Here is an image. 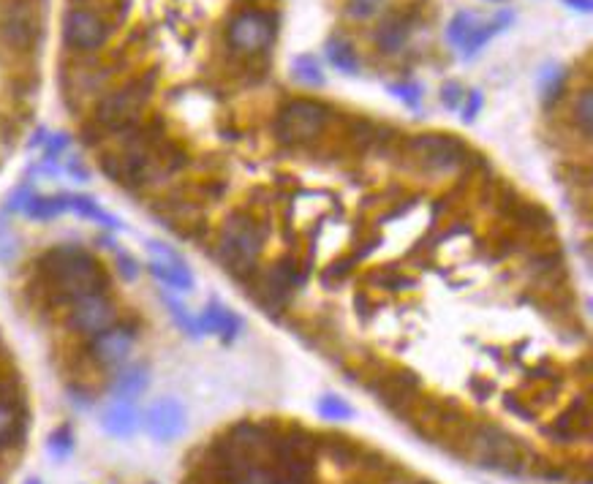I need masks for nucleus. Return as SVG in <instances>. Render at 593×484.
Wrapping results in <instances>:
<instances>
[{"mask_svg":"<svg viewBox=\"0 0 593 484\" xmlns=\"http://www.w3.org/2000/svg\"><path fill=\"white\" fill-rule=\"evenodd\" d=\"M232 484H278V474L273 468H262V466H248Z\"/></svg>","mask_w":593,"mask_h":484,"instance_id":"nucleus-26","label":"nucleus"},{"mask_svg":"<svg viewBox=\"0 0 593 484\" xmlns=\"http://www.w3.org/2000/svg\"><path fill=\"white\" fill-rule=\"evenodd\" d=\"M569 5H575V8H580V11H591V3L593 0H567Z\"/></svg>","mask_w":593,"mask_h":484,"instance_id":"nucleus-35","label":"nucleus"},{"mask_svg":"<svg viewBox=\"0 0 593 484\" xmlns=\"http://www.w3.org/2000/svg\"><path fill=\"white\" fill-rule=\"evenodd\" d=\"M49 280L60 289L66 300H79L85 294H99L104 289L101 267L82 247H55L44 258Z\"/></svg>","mask_w":593,"mask_h":484,"instance_id":"nucleus-1","label":"nucleus"},{"mask_svg":"<svg viewBox=\"0 0 593 484\" xmlns=\"http://www.w3.org/2000/svg\"><path fill=\"white\" fill-rule=\"evenodd\" d=\"M392 93H395L401 101H406L409 107H417L420 99H422V88H420V85H395Z\"/></svg>","mask_w":593,"mask_h":484,"instance_id":"nucleus-29","label":"nucleus"},{"mask_svg":"<svg viewBox=\"0 0 593 484\" xmlns=\"http://www.w3.org/2000/svg\"><path fill=\"white\" fill-rule=\"evenodd\" d=\"M318 414H321L324 419H351V416H354L351 405H349L346 400L335 397V395H324V397L318 400Z\"/></svg>","mask_w":593,"mask_h":484,"instance_id":"nucleus-24","label":"nucleus"},{"mask_svg":"<svg viewBox=\"0 0 593 484\" xmlns=\"http://www.w3.org/2000/svg\"><path fill=\"white\" fill-rule=\"evenodd\" d=\"M376 5H379V0H354L351 14H354V16H368V14L376 11Z\"/></svg>","mask_w":593,"mask_h":484,"instance_id":"nucleus-31","label":"nucleus"},{"mask_svg":"<svg viewBox=\"0 0 593 484\" xmlns=\"http://www.w3.org/2000/svg\"><path fill=\"white\" fill-rule=\"evenodd\" d=\"M591 90H583L580 99H577V107H575V121L580 122V128H583L586 136H591Z\"/></svg>","mask_w":593,"mask_h":484,"instance_id":"nucleus-28","label":"nucleus"},{"mask_svg":"<svg viewBox=\"0 0 593 484\" xmlns=\"http://www.w3.org/2000/svg\"><path fill=\"white\" fill-rule=\"evenodd\" d=\"M278 484H310V482H296V479H281V477H278Z\"/></svg>","mask_w":593,"mask_h":484,"instance_id":"nucleus-36","label":"nucleus"},{"mask_svg":"<svg viewBox=\"0 0 593 484\" xmlns=\"http://www.w3.org/2000/svg\"><path fill=\"white\" fill-rule=\"evenodd\" d=\"M273 36H276V25L273 16L265 11H243L229 25V44L243 55L265 52L273 44Z\"/></svg>","mask_w":593,"mask_h":484,"instance_id":"nucleus-5","label":"nucleus"},{"mask_svg":"<svg viewBox=\"0 0 593 484\" xmlns=\"http://www.w3.org/2000/svg\"><path fill=\"white\" fill-rule=\"evenodd\" d=\"M145 427L155 441H174L185 430V408L174 397H161L150 405Z\"/></svg>","mask_w":593,"mask_h":484,"instance_id":"nucleus-9","label":"nucleus"},{"mask_svg":"<svg viewBox=\"0 0 593 484\" xmlns=\"http://www.w3.org/2000/svg\"><path fill=\"white\" fill-rule=\"evenodd\" d=\"M150 384V373L145 364H131L126 370L118 373L115 384H112V392H115V400L118 403H134Z\"/></svg>","mask_w":593,"mask_h":484,"instance_id":"nucleus-14","label":"nucleus"},{"mask_svg":"<svg viewBox=\"0 0 593 484\" xmlns=\"http://www.w3.org/2000/svg\"><path fill=\"white\" fill-rule=\"evenodd\" d=\"M327 122L324 107L313 104V101H292L289 107H284V112L278 115L276 131L284 142L302 144L310 142Z\"/></svg>","mask_w":593,"mask_h":484,"instance_id":"nucleus-6","label":"nucleus"},{"mask_svg":"<svg viewBox=\"0 0 593 484\" xmlns=\"http://www.w3.org/2000/svg\"><path fill=\"white\" fill-rule=\"evenodd\" d=\"M150 272L158 280H163L166 286L177 289V291H191L193 289V278H191V272H188V267L182 261H174V264H169V261H152Z\"/></svg>","mask_w":593,"mask_h":484,"instance_id":"nucleus-16","label":"nucleus"},{"mask_svg":"<svg viewBox=\"0 0 593 484\" xmlns=\"http://www.w3.org/2000/svg\"><path fill=\"white\" fill-rule=\"evenodd\" d=\"M66 144H68V136H55V139L49 142V147H47V155H49V158H55V155H57V153L66 147Z\"/></svg>","mask_w":593,"mask_h":484,"instance_id":"nucleus-34","label":"nucleus"},{"mask_svg":"<svg viewBox=\"0 0 593 484\" xmlns=\"http://www.w3.org/2000/svg\"><path fill=\"white\" fill-rule=\"evenodd\" d=\"M471 449L476 455V460L487 468L504 471V474H520V444L504 433L495 425H482L473 430L471 436Z\"/></svg>","mask_w":593,"mask_h":484,"instance_id":"nucleus-3","label":"nucleus"},{"mask_svg":"<svg viewBox=\"0 0 593 484\" xmlns=\"http://www.w3.org/2000/svg\"><path fill=\"white\" fill-rule=\"evenodd\" d=\"M479 107H482V93L479 90H471L468 93V104L463 107V112H460V118L465 122H471L476 118V112H479Z\"/></svg>","mask_w":593,"mask_h":484,"instance_id":"nucleus-30","label":"nucleus"},{"mask_svg":"<svg viewBox=\"0 0 593 484\" xmlns=\"http://www.w3.org/2000/svg\"><path fill=\"white\" fill-rule=\"evenodd\" d=\"M265 247V229L248 218V216H234L226 221L224 232H221V258L224 267H229L232 272H243L251 269L259 258Z\"/></svg>","mask_w":593,"mask_h":484,"instance_id":"nucleus-2","label":"nucleus"},{"mask_svg":"<svg viewBox=\"0 0 593 484\" xmlns=\"http://www.w3.org/2000/svg\"><path fill=\"white\" fill-rule=\"evenodd\" d=\"M66 205H68V210H74V213H79V216H85V218H93V221H99V224H104V226H112V229L120 226L112 216H107V213H104L93 199H88V196H66Z\"/></svg>","mask_w":593,"mask_h":484,"instance_id":"nucleus-22","label":"nucleus"},{"mask_svg":"<svg viewBox=\"0 0 593 484\" xmlns=\"http://www.w3.org/2000/svg\"><path fill=\"white\" fill-rule=\"evenodd\" d=\"M292 74H295V79H299L302 85H324V74H321L318 63H316L310 55H299V58H296Z\"/></svg>","mask_w":593,"mask_h":484,"instance_id":"nucleus-23","label":"nucleus"},{"mask_svg":"<svg viewBox=\"0 0 593 484\" xmlns=\"http://www.w3.org/2000/svg\"><path fill=\"white\" fill-rule=\"evenodd\" d=\"M324 452L332 458V463L338 466H357L359 463V447L354 441H349L346 436H327L324 438Z\"/></svg>","mask_w":593,"mask_h":484,"instance_id":"nucleus-19","label":"nucleus"},{"mask_svg":"<svg viewBox=\"0 0 593 484\" xmlns=\"http://www.w3.org/2000/svg\"><path fill=\"white\" fill-rule=\"evenodd\" d=\"M414 150L420 155V161L425 166H431L433 172H452L454 166H460V161L465 158V150L457 139L452 136H420L414 139Z\"/></svg>","mask_w":593,"mask_h":484,"instance_id":"nucleus-11","label":"nucleus"},{"mask_svg":"<svg viewBox=\"0 0 593 484\" xmlns=\"http://www.w3.org/2000/svg\"><path fill=\"white\" fill-rule=\"evenodd\" d=\"M196 324H199V332H215L224 341H232L240 332V319L218 302H210Z\"/></svg>","mask_w":593,"mask_h":484,"instance_id":"nucleus-13","label":"nucleus"},{"mask_svg":"<svg viewBox=\"0 0 593 484\" xmlns=\"http://www.w3.org/2000/svg\"><path fill=\"white\" fill-rule=\"evenodd\" d=\"M327 58H329V63H332L338 71H343V74H357V71H359V60H357L354 49H351L346 41H340V38H332V41L327 44Z\"/></svg>","mask_w":593,"mask_h":484,"instance_id":"nucleus-21","label":"nucleus"},{"mask_svg":"<svg viewBox=\"0 0 593 484\" xmlns=\"http://www.w3.org/2000/svg\"><path fill=\"white\" fill-rule=\"evenodd\" d=\"M409 30H411V25L398 16V19H390V22L381 25V30L376 33V41H379V47H381L384 52H398V49L406 47Z\"/></svg>","mask_w":593,"mask_h":484,"instance_id":"nucleus-18","label":"nucleus"},{"mask_svg":"<svg viewBox=\"0 0 593 484\" xmlns=\"http://www.w3.org/2000/svg\"><path fill=\"white\" fill-rule=\"evenodd\" d=\"M25 441V416L19 405L0 400V449L16 447Z\"/></svg>","mask_w":593,"mask_h":484,"instance_id":"nucleus-15","label":"nucleus"},{"mask_svg":"<svg viewBox=\"0 0 593 484\" xmlns=\"http://www.w3.org/2000/svg\"><path fill=\"white\" fill-rule=\"evenodd\" d=\"M25 484H41V482H38V479H30V482H25Z\"/></svg>","mask_w":593,"mask_h":484,"instance_id":"nucleus-37","label":"nucleus"},{"mask_svg":"<svg viewBox=\"0 0 593 484\" xmlns=\"http://www.w3.org/2000/svg\"><path fill=\"white\" fill-rule=\"evenodd\" d=\"M460 96H463V90H460V85H454V82H449V85L444 88V93H442L446 107H457Z\"/></svg>","mask_w":593,"mask_h":484,"instance_id":"nucleus-33","label":"nucleus"},{"mask_svg":"<svg viewBox=\"0 0 593 484\" xmlns=\"http://www.w3.org/2000/svg\"><path fill=\"white\" fill-rule=\"evenodd\" d=\"M63 210H68L66 196H30L25 205V213L36 221H52L57 218Z\"/></svg>","mask_w":593,"mask_h":484,"instance_id":"nucleus-20","label":"nucleus"},{"mask_svg":"<svg viewBox=\"0 0 593 484\" xmlns=\"http://www.w3.org/2000/svg\"><path fill=\"white\" fill-rule=\"evenodd\" d=\"M47 449H49L57 460H66V458L71 455V449H74L71 430H68V427H60L57 433H52L49 441H47Z\"/></svg>","mask_w":593,"mask_h":484,"instance_id":"nucleus-25","label":"nucleus"},{"mask_svg":"<svg viewBox=\"0 0 593 484\" xmlns=\"http://www.w3.org/2000/svg\"><path fill=\"white\" fill-rule=\"evenodd\" d=\"M482 25H484V22H482L473 11H457V14L452 16L449 27H446V38H449L457 49H463V47L471 41V36H473Z\"/></svg>","mask_w":593,"mask_h":484,"instance_id":"nucleus-17","label":"nucleus"},{"mask_svg":"<svg viewBox=\"0 0 593 484\" xmlns=\"http://www.w3.org/2000/svg\"><path fill=\"white\" fill-rule=\"evenodd\" d=\"M148 96L150 90L145 82L120 88V90L101 99V104L96 110V121H99V125H104L107 131H123V128H129L131 122L137 121V115L145 107Z\"/></svg>","mask_w":593,"mask_h":484,"instance_id":"nucleus-4","label":"nucleus"},{"mask_svg":"<svg viewBox=\"0 0 593 484\" xmlns=\"http://www.w3.org/2000/svg\"><path fill=\"white\" fill-rule=\"evenodd\" d=\"M163 300H166V305H169V313L174 316V321H177V324H180V327H182V330H185L191 338H196V335H199V324H196V321H193V319L185 313V308H182L180 302L169 300V297H163Z\"/></svg>","mask_w":593,"mask_h":484,"instance_id":"nucleus-27","label":"nucleus"},{"mask_svg":"<svg viewBox=\"0 0 593 484\" xmlns=\"http://www.w3.org/2000/svg\"><path fill=\"white\" fill-rule=\"evenodd\" d=\"M414 484H431V482H414Z\"/></svg>","mask_w":593,"mask_h":484,"instance_id":"nucleus-38","label":"nucleus"},{"mask_svg":"<svg viewBox=\"0 0 593 484\" xmlns=\"http://www.w3.org/2000/svg\"><path fill=\"white\" fill-rule=\"evenodd\" d=\"M63 38L68 47H74L79 52H93L107 41V25L99 14L85 11V8H74L63 19Z\"/></svg>","mask_w":593,"mask_h":484,"instance_id":"nucleus-7","label":"nucleus"},{"mask_svg":"<svg viewBox=\"0 0 593 484\" xmlns=\"http://www.w3.org/2000/svg\"><path fill=\"white\" fill-rule=\"evenodd\" d=\"M131 346H134V332L129 327H107L104 332L93 335L90 341V357L101 367H118L129 360L131 354Z\"/></svg>","mask_w":593,"mask_h":484,"instance_id":"nucleus-10","label":"nucleus"},{"mask_svg":"<svg viewBox=\"0 0 593 484\" xmlns=\"http://www.w3.org/2000/svg\"><path fill=\"white\" fill-rule=\"evenodd\" d=\"M71 327L77 332H85V335H99L104 332L107 327L115 324V308L112 302L99 291V294H85L79 300L71 302Z\"/></svg>","mask_w":593,"mask_h":484,"instance_id":"nucleus-8","label":"nucleus"},{"mask_svg":"<svg viewBox=\"0 0 593 484\" xmlns=\"http://www.w3.org/2000/svg\"><path fill=\"white\" fill-rule=\"evenodd\" d=\"M101 427L115 438H129L140 430V411L134 408V403H115L101 416Z\"/></svg>","mask_w":593,"mask_h":484,"instance_id":"nucleus-12","label":"nucleus"},{"mask_svg":"<svg viewBox=\"0 0 593 484\" xmlns=\"http://www.w3.org/2000/svg\"><path fill=\"white\" fill-rule=\"evenodd\" d=\"M120 272L126 275V278H137L140 275V267H137V261L131 258V256H126V253H120Z\"/></svg>","mask_w":593,"mask_h":484,"instance_id":"nucleus-32","label":"nucleus"}]
</instances>
